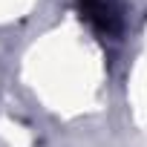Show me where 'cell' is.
<instances>
[{
  "label": "cell",
  "instance_id": "cell-1",
  "mask_svg": "<svg viewBox=\"0 0 147 147\" xmlns=\"http://www.w3.org/2000/svg\"><path fill=\"white\" fill-rule=\"evenodd\" d=\"M78 9L87 18L92 29L101 35H118L121 32V9L115 0H78Z\"/></svg>",
  "mask_w": 147,
  "mask_h": 147
}]
</instances>
